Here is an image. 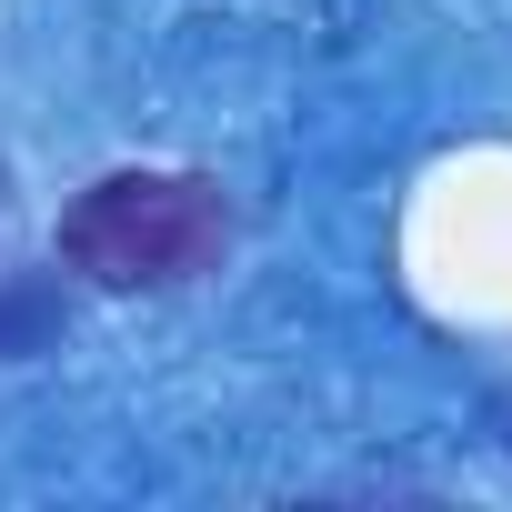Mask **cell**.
Returning <instances> with one entry per match:
<instances>
[{
  "mask_svg": "<svg viewBox=\"0 0 512 512\" xmlns=\"http://www.w3.org/2000/svg\"><path fill=\"white\" fill-rule=\"evenodd\" d=\"M231 251V191L201 171H101L61 211V272L101 292H181L221 272Z\"/></svg>",
  "mask_w": 512,
  "mask_h": 512,
  "instance_id": "6da1fadb",
  "label": "cell"
},
{
  "mask_svg": "<svg viewBox=\"0 0 512 512\" xmlns=\"http://www.w3.org/2000/svg\"><path fill=\"white\" fill-rule=\"evenodd\" d=\"M71 332V292L51 272H0V362H31Z\"/></svg>",
  "mask_w": 512,
  "mask_h": 512,
  "instance_id": "7a4b0ae2",
  "label": "cell"
},
{
  "mask_svg": "<svg viewBox=\"0 0 512 512\" xmlns=\"http://www.w3.org/2000/svg\"><path fill=\"white\" fill-rule=\"evenodd\" d=\"M0 201H11V171H0Z\"/></svg>",
  "mask_w": 512,
  "mask_h": 512,
  "instance_id": "3957f363",
  "label": "cell"
}]
</instances>
